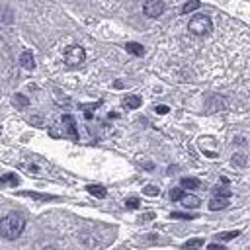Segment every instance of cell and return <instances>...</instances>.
<instances>
[{"mask_svg":"<svg viewBox=\"0 0 250 250\" xmlns=\"http://www.w3.org/2000/svg\"><path fill=\"white\" fill-rule=\"evenodd\" d=\"M25 229V219L20 213H8L0 219V234L8 240L18 238Z\"/></svg>","mask_w":250,"mask_h":250,"instance_id":"obj_1","label":"cell"},{"mask_svg":"<svg viewBox=\"0 0 250 250\" xmlns=\"http://www.w3.org/2000/svg\"><path fill=\"white\" fill-rule=\"evenodd\" d=\"M188 27H189V31H191L193 35L203 37V35H209V33H211V29H213V21H211L209 16H205V14H197V16H193V18L189 20Z\"/></svg>","mask_w":250,"mask_h":250,"instance_id":"obj_2","label":"cell"},{"mask_svg":"<svg viewBox=\"0 0 250 250\" xmlns=\"http://www.w3.org/2000/svg\"><path fill=\"white\" fill-rule=\"evenodd\" d=\"M84 59H86V51H84L80 45H70V47L64 51V55H62L64 64L70 66V68L80 66V64L84 62Z\"/></svg>","mask_w":250,"mask_h":250,"instance_id":"obj_3","label":"cell"},{"mask_svg":"<svg viewBox=\"0 0 250 250\" xmlns=\"http://www.w3.org/2000/svg\"><path fill=\"white\" fill-rule=\"evenodd\" d=\"M143 12L148 18H158L164 12V2L162 0H146L145 6H143Z\"/></svg>","mask_w":250,"mask_h":250,"instance_id":"obj_4","label":"cell"},{"mask_svg":"<svg viewBox=\"0 0 250 250\" xmlns=\"http://www.w3.org/2000/svg\"><path fill=\"white\" fill-rule=\"evenodd\" d=\"M61 123H62V129H64V133L70 137V139H78V131H76V123H74V119H72V115H62L61 117Z\"/></svg>","mask_w":250,"mask_h":250,"instance_id":"obj_5","label":"cell"},{"mask_svg":"<svg viewBox=\"0 0 250 250\" xmlns=\"http://www.w3.org/2000/svg\"><path fill=\"white\" fill-rule=\"evenodd\" d=\"M20 64H21L23 68H27V70H33V68H35V59H33V55H31L29 51H23V53L20 55Z\"/></svg>","mask_w":250,"mask_h":250,"instance_id":"obj_6","label":"cell"},{"mask_svg":"<svg viewBox=\"0 0 250 250\" xmlns=\"http://www.w3.org/2000/svg\"><path fill=\"white\" fill-rule=\"evenodd\" d=\"M225 207H229V199H225V197H213L209 201L211 211H219V209H225Z\"/></svg>","mask_w":250,"mask_h":250,"instance_id":"obj_7","label":"cell"},{"mask_svg":"<svg viewBox=\"0 0 250 250\" xmlns=\"http://www.w3.org/2000/svg\"><path fill=\"white\" fill-rule=\"evenodd\" d=\"M180 201H182L184 207H199V203H201L199 197H195V195H188V193H184Z\"/></svg>","mask_w":250,"mask_h":250,"instance_id":"obj_8","label":"cell"},{"mask_svg":"<svg viewBox=\"0 0 250 250\" xmlns=\"http://www.w3.org/2000/svg\"><path fill=\"white\" fill-rule=\"evenodd\" d=\"M125 49H127L131 55H135V57H141V55L145 53L143 45H141V43H135V41H129V43L125 45Z\"/></svg>","mask_w":250,"mask_h":250,"instance_id":"obj_9","label":"cell"},{"mask_svg":"<svg viewBox=\"0 0 250 250\" xmlns=\"http://www.w3.org/2000/svg\"><path fill=\"white\" fill-rule=\"evenodd\" d=\"M123 105L129 107V109H137V107L141 105V98H139V96H125Z\"/></svg>","mask_w":250,"mask_h":250,"instance_id":"obj_10","label":"cell"},{"mask_svg":"<svg viewBox=\"0 0 250 250\" xmlns=\"http://www.w3.org/2000/svg\"><path fill=\"white\" fill-rule=\"evenodd\" d=\"M18 176L16 174H4L2 178H0V186H12V188H16L18 186Z\"/></svg>","mask_w":250,"mask_h":250,"instance_id":"obj_11","label":"cell"},{"mask_svg":"<svg viewBox=\"0 0 250 250\" xmlns=\"http://www.w3.org/2000/svg\"><path fill=\"white\" fill-rule=\"evenodd\" d=\"M86 189H88L94 197H100V199H102V197H105V188H104V186H100V184H92V186H88Z\"/></svg>","mask_w":250,"mask_h":250,"instance_id":"obj_12","label":"cell"},{"mask_svg":"<svg viewBox=\"0 0 250 250\" xmlns=\"http://www.w3.org/2000/svg\"><path fill=\"white\" fill-rule=\"evenodd\" d=\"M201 246H203V238H191V240L182 244V250H197Z\"/></svg>","mask_w":250,"mask_h":250,"instance_id":"obj_13","label":"cell"},{"mask_svg":"<svg viewBox=\"0 0 250 250\" xmlns=\"http://www.w3.org/2000/svg\"><path fill=\"white\" fill-rule=\"evenodd\" d=\"M180 184H182V188H186V189H195V188L201 186L197 178H182Z\"/></svg>","mask_w":250,"mask_h":250,"instance_id":"obj_14","label":"cell"},{"mask_svg":"<svg viewBox=\"0 0 250 250\" xmlns=\"http://www.w3.org/2000/svg\"><path fill=\"white\" fill-rule=\"evenodd\" d=\"M201 4H199V0H189V2H186L184 6H182V14H189V12H193V10H197Z\"/></svg>","mask_w":250,"mask_h":250,"instance_id":"obj_15","label":"cell"},{"mask_svg":"<svg viewBox=\"0 0 250 250\" xmlns=\"http://www.w3.org/2000/svg\"><path fill=\"white\" fill-rule=\"evenodd\" d=\"M238 234H240V230H229V232H219V234H217L215 238H217V240H223V242H225V240H230V238H236Z\"/></svg>","mask_w":250,"mask_h":250,"instance_id":"obj_16","label":"cell"},{"mask_svg":"<svg viewBox=\"0 0 250 250\" xmlns=\"http://www.w3.org/2000/svg\"><path fill=\"white\" fill-rule=\"evenodd\" d=\"M29 104V100L23 96V94H16L14 96V105H18V107H25Z\"/></svg>","mask_w":250,"mask_h":250,"instance_id":"obj_17","label":"cell"},{"mask_svg":"<svg viewBox=\"0 0 250 250\" xmlns=\"http://www.w3.org/2000/svg\"><path fill=\"white\" fill-rule=\"evenodd\" d=\"M182 195H184V189H182V188H172V189H170V199H172V201H180Z\"/></svg>","mask_w":250,"mask_h":250,"instance_id":"obj_18","label":"cell"},{"mask_svg":"<svg viewBox=\"0 0 250 250\" xmlns=\"http://www.w3.org/2000/svg\"><path fill=\"white\" fill-rule=\"evenodd\" d=\"M213 193H215V197H225V199H229V197H230V191H229L227 188H215V189H213Z\"/></svg>","mask_w":250,"mask_h":250,"instance_id":"obj_19","label":"cell"},{"mask_svg":"<svg viewBox=\"0 0 250 250\" xmlns=\"http://www.w3.org/2000/svg\"><path fill=\"white\" fill-rule=\"evenodd\" d=\"M170 217H172V219H195L193 213H178V211L170 213Z\"/></svg>","mask_w":250,"mask_h":250,"instance_id":"obj_20","label":"cell"},{"mask_svg":"<svg viewBox=\"0 0 250 250\" xmlns=\"http://www.w3.org/2000/svg\"><path fill=\"white\" fill-rule=\"evenodd\" d=\"M232 164L246 166V156H244V154H234V156H232Z\"/></svg>","mask_w":250,"mask_h":250,"instance_id":"obj_21","label":"cell"},{"mask_svg":"<svg viewBox=\"0 0 250 250\" xmlns=\"http://www.w3.org/2000/svg\"><path fill=\"white\" fill-rule=\"evenodd\" d=\"M139 199L137 197H129V199H125V207H129V209H137L139 207Z\"/></svg>","mask_w":250,"mask_h":250,"instance_id":"obj_22","label":"cell"},{"mask_svg":"<svg viewBox=\"0 0 250 250\" xmlns=\"http://www.w3.org/2000/svg\"><path fill=\"white\" fill-rule=\"evenodd\" d=\"M98 105H100V104H90V105H84V111H86L84 115H86V119H92V111H94Z\"/></svg>","mask_w":250,"mask_h":250,"instance_id":"obj_23","label":"cell"},{"mask_svg":"<svg viewBox=\"0 0 250 250\" xmlns=\"http://www.w3.org/2000/svg\"><path fill=\"white\" fill-rule=\"evenodd\" d=\"M145 193L146 195H158V188L156 186H146L145 188Z\"/></svg>","mask_w":250,"mask_h":250,"instance_id":"obj_24","label":"cell"},{"mask_svg":"<svg viewBox=\"0 0 250 250\" xmlns=\"http://www.w3.org/2000/svg\"><path fill=\"white\" fill-rule=\"evenodd\" d=\"M207 248H209V250H227V248H225L223 244H217V242H213V244H209Z\"/></svg>","mask_w":250,"mask_h":250,"instance_id":"obj_25","label":"cell"},{"mask_svg":"<svg viewBox=\"0 0 250 250\" xmlns=\"http://www.w3.org/2000/svg\"><path fill=\"white\" fill-rule=\"evenodd\" d=\"M156 113H168V105H156Z\"/></svg>","mask_w":250,"mask_h":250,"instance_id":"obj_26","label":"cell"},{"mask_svg":"<svg viewBox=\"0 0 250 250\" xmlns=\"http://www.w3.org/2000/svg\"><path fill=\"white\" fill-rule=\"evenodd\" d=\"M45 250H57V248H55V246H47Z\"/></svg>","mask_w":250,"mask_h":250,"instance_id":"obj_27","label":"cell"}]
</instances>
